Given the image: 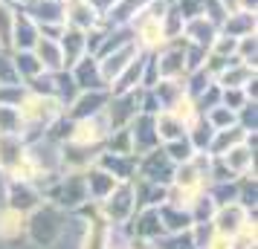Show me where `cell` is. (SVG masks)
<instances>
[{
    "instance_id": "6da1fadb",
    "label": "cell",
    "mask_w": 258,
    "mask_h": 249,
    "mask_svg": "<svg viewBox=\"0 0 258 249\" xmlns=\"http://www.w3.org/2000/svg\"><path fill=\"white\" fill-rule=\"evenodd\" d=\"M246 223V206H241V203H223L221 209L215 212V232L218 235H226L232 237L241 226Z\"/></svg>"
},
{
    "instance_id": "7a4b0ae2",
    "label": "cell",
    "mask_w": 258,
    "mask_h": 249,
    "mask_svg": "<svg viewBox=\"0 0 258 249\" xmlns=\"http://www.w3.org/2000/svg\"><path fill=\"white\" fill-rule=\"evenodd\" d=\"M26 235V214L18 209H3L0 212V240L3 243H15L18 237Z\"/></svg>"
},
{
    "instance_id": "3957f363",
    "label": "cell",
    "mask_w": 258,
    "mask_h": 249,
    "mask_svg": "<svg viewBox=\"0 0 258 249\" xmlns=\"http://www.w3.org/2000/svg\"><path fill=\"white\" fill-rule=\"evenodd\" d=\"M9 206L12 209H18V212H29V209H35L38 206V191H32V186H29V180H15L12 189H9Z\"/></svg>"
},
{
    "instance_id": "277c9868",
    "label": "cell",
    "mask_w": 258,
    "mask_h": 249,
    "mask_svg": "<svg viewBox=\"0 0 258 249\" xmlns=\"http://www.w3.org/2000/svg\"><path fill=\"white\" fill-rule=\"evenodd\" d=\"M223 162L229 165V171L235 174H249V168H252V154H249V148H232V151H226L223 156Z\"/></svg>"
},
{
    "instance_id": "5b68a950",
    "label": "cell",
    "mask_w": 258,
    "mask_h": 249,
    "mask_svg": "<svg viewBox=\"0 0 258 249\" xmlns=\"http://www.w3.org/2000/svg\"><path fill=\"white\" fill-rule=\"evenodd\" d=\"M203 249H232V240H229L226 235H215Z\"/></svg>"
},
{
    "instance_id": "8992f818",
    "label": "cell",
    "mask_w": 258,
    "mask_h": 249,
    "mask_svg": "<svg viewBox=\"0 0 258 249\" xmlns=\"http://www.w3.org/2000/svg\"><path fill=\"white\" fill-rule=\"evenodd\" d=\"M244 9H255V0H244Z\"/></svg>"
}]
</instances>
